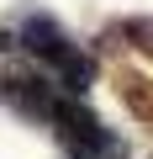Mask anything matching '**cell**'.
Here are the masks:
<instances>
[{
    "instance_id": "obj_1",
    "label": "cell",
    "mask_w": 153,
    "mask_h": 159,
    "mask_svg": "<svg viewBox=\"0 0 153 159\" xmlns=\"http://www.w3.org/2000/svg\"><path fill=\"white\" fill-rule=\"evenodd\" d=\"M16 43L32 53V64H48L53 74H58V85L69 90V96H85L90 85H95V53H85L79 43H74L48 11H32L27 21H21V32H16Z\"/></svg>"
},
{
    "instance_id": "obj_2",
    "label": "cell",
    "mask_w": 153,
    "mask_h": 159,
    "mask_svg": "<svg viewBox=\"0 0 153 159\" xmlns=\"http://www.w3.org/2000/svg\"><path fill=\"white\" fill-rule=\"evenodd\" d=\"M48 122H53V138H58V148H63L69 159H106V154L116 148V133L85 106V96L58 101Z\"/></svg>"
},
{
    "instance_id": "obj_3",
    "label": "cell",
    "mask_w": 153,
    "mask_h": 159,
    "mask_svg": "<svg viewBox=\"0 0 153 159\" xmlns=\"http://www.w3.org/2000/svg\"><path fill=\"white\" fill-rule=\"evenodd\" d=\"M0 101L21 122H48L53 106H58V85L37 64H0Z\"/></svg>"
},
{
    "instance_id": "obj_4",
    "label": "cell",
    "mask_w": 153,
    "mask_h": 159,
    "mask_svg": "<svg viewBox=\"0 0 153 159\" xmlns=\"http://www.w3.org/2000/svg\"><path fill=\"white\" fill-rule=\"evenodd\" d=\"M100 48H137L148 64H153V16H127V21H111L100 32Z\"/></svg>"
},
{
    "instance_id": "obj_5",
    "label": "cell",
    "mask_w": 153,
    "mask_h": 159,
    "mask_svg": "<svg viewBox=\"0 0 153 159\" xmlns=\"http://www.w3.org/2000/svg\"><path fill=\"white\" fill-rule=\"evenodd\" d=\"M116 96H121V106H127L137 122L153 127V80H148V74H137V69H116Z\"/></svg>"
},
{
    "instance_id": "obj_6",
    "label": "cell",
    "mask_w": 153,
    "mask_h": 159,
    "mask_svg": "<svg viewBox=\"0 0 153 159\" xmlns=\"http://www.w3.org/2000/svg\"><path fill=\"white\" fill-rule=\"evenodd\" d=\"M11 43H16V37H11V32H6V27H0V53H6V48H11Z\"/></svg>"
}]
</instances>
